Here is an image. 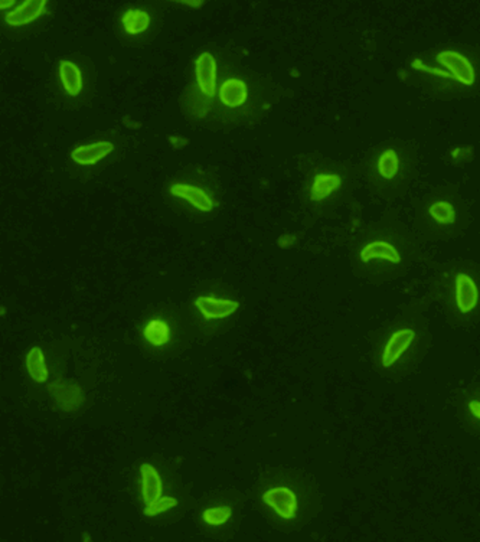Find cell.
<instances>
[{"label":"cell","instance_id":"obj_26","mask_svg":"<svg viewBox=\"0 0 480 542\" xmlns=\"http://www.w3.org/2000/svg\"><path fill=\"white\" fill-rule=\"evenodd\" d=\"M11 5H13V2H6V4L4 2V4H2V8H8V6H11Z\"/></svg>","mask_w":480,"mask_h":542},{"label":"cell","instance_id":"obj_1","mask_svg":"<svg viewBox=\"0 0 480 542\" xmlns=\"http://www.w3.org/2000/svg\"><path fill=\"white\" fill-rule=\"evenodd\" d=\"M437 61L449 71L453 80H457L464 86H473L476 79L474 68L464 55L456 51H443L437 55Z\"/></svg>","mask_w":480,"mask_h":542},{"label":"cell","instance_id":"obj_15","mask_svg":"<svg viewBox=\"0 0 480 542\" xmlns=\"http://www.w3.org/2000/svg\"><path fill=\"white\" fill-rule=\"evenodd\" d=\"M341 183L342 179L338 175H317L310 190V197L313 201H322L326 197H329L332 192H335L341 186Z\"/></svg>","mask_w":480,"mask_h":542},{"label":"cell","instance_id":"obj_19","mask_svg":"<svg viewBox=\"0 0 480 542\" xmlns=\"http://www.w3.org/2000/svg\"><path fill=\"white\" fill-rule=\"evenodd\" d=\"M399 169V159L394 149H387L378 159V172L385 179H392Z\"/></svg>","mask_w":480,"mask_h":542},{"label":"cell","instance_id":"obj_12","mask_svg":"<svg viewBox=\"0 0 480 542\" xmlns=\"http://www.w3.org/2000/svg\"><path fill=\"white\" fill-rule=\"evenodd\" d=\"M372 258H382V260H388L394 264L401 261V257H399V253L398 250L389 244V243H385V241H375V243H371V244H367L362 251H361V260L364 263H370Z\"/></svg>","mask_w":480,"mask_h":542},{"label":"cell","instance_id":"obj_13","mask_svg":"<svg viewBox=\"0 0 480 542\" xmlns=\"http://www.w3.org/2000/svg\"><path fill=\"white\" fill-rule=\"evenodd\" d=\"M221 101L228 107H239L247 100V86L241 80H228L219 91Z\"/></svg>","mask_w":480,"mask_h":542},{"label":"cell","instance_id":"obj_23","mask_svg":"<svg viewBox=\"0 0 480 542\" xmlns=\"http://www.w3.org/2000/svg\"><path fill=\"white\" fill-rule=\"evenodd\" d=\"M411 67L416 68V69H420V71H424V72L437 75V76H445V79H453V76H452L447 71H442V69H437V68H430V67H427V65H425L423 61H420V59H414L413 64H411Z\"/></svg>","mask_w":480,"mask_h":542},{"label":"cell","instance_id":"obj_25","mask_svg":"<svg viewBox=\"0 0 480 542\" xmlns=\"http://www.w3.org/2000/svg\"><path fill=\"white\" fill-rule=\"evenodd\" d=\"M83 538H84V542H91V538H90V534H88V532H84V534H83Z\"/></svg>","mask_w":480,"mask_h":542},{"label":"cell","instance_id":"obj_8","mask_svg":"<svg viewBox=\"0 0 480 542\" xmlns=\"http://www.w3.org/2000/svg\"><path fill=\"white\" fill-rule=\"evenodd\" d=\"M114 146L110 142H98L87 146H79L72 153L71 158L78 165H94L103 158H105Z\"/></svg>","mask_w":480,"mask_h":542},{"label":"cell","instance_id":"obj_18","mask_svg":"<svg viewBox=\"0 0 480 542\" xmlns=\"http://www.w3.org/2000/svg\"><path fill=\"white\" fill-rule=\"evenodd\" d=\"M150 18L146 12L143 11H129L123 16V25L127 33L130 35H137L144 32L149 28Z\"/></svg>","mask_w":480,"mask_h":542},{"label":"cell","instance_id":"obj_3","mask_svg":"<svg viewBox=\"0 0 480 542\" xmlns=\"http://www.w3.org/2000/svg\"><path fill=\"white\" fill-rule=\"evenodd\" d=\"M195 306L199 309V312L202 313L205 319H222L231 316L236 309H238V301L232 300H221V299H214V297H198L195 300Z\"/></svg>","mask_w":480,"mask_h":542},{"label":"cell","instance_id":"obj_4","mask_svg":"<svg viewBox=\"0 0 480 542\" xmlns=\"http://www.w3.org/2000/svg\"><path fill=\"white\" fill-rule=\"evenodd\" d=\"M50 391L52 393L57 404L65 411H72L78 408L84 401L83 391L76 384L55 382L50 385Z\"/></svg>","mask_w":480,"mask_h":542},{"label":"cell","instance_id":"obj_21","mask_svg":"<svg viewBox=\"0 0 480 542\" xmlns=\"http://www.w3.org/2000/svg\"><path fill=\"white\" fill-rule=\"evenodd\" d=\"M178 505V500L171 496H162L152 502L150 505H146L144 508V515L146 517H156L162 512H166L168 509H172Z\"/></svg>","mask_w":480,"mask_h":542},{"label":"cell","instance_id":"obj_24","mask_svg":"<svg viewBox=\"0 0 480 542\" xmlns=\"http://www.w3.org/2000/svg\"><path fill=\"white\" fill-rule=\"evenodd\" d=\"M469 410H470V413L474 417H477L480 420V403L479 401H470L469 403Z\"/></svg>","mask_w":480,"mask_h":542},{"label":"cell","instance_id":"obj_10","mask_svg":"<svg viewBox=\"0 0 480 542\" xmlns=\"http://www.w3.org/2000/svg\"><path fill=\"white\" fill-rule=\"evenodd\" d=\"M45 5V0H30V2H25L22 6L6 15V22L11 26L26 25L42 15Z\"/></svg>","mask_w":480,"mask_h":542},{"label":"cell","instance_id":"obj_9","mask_svg":"<svg viewBox=\"0 0 480 542\" xmlns=\"http://www.w3.org/2000/svg\"><path fill=\"white\" fill-rule=\"evenodd\" d=\"M142 475V493L146 505H150L156 499L162 497V480L157 471L149 463H143L140 466Z\"/></svg>","mask_w":480,"mask_h":542},{"label":"cell","instance_id":"obj_14","mask_svg":"<svg viewBox=\"0 0 480 542\" xmlns=\"http://www.w3.org/2000/svg\"><path fill=\"white\" fill-rule=\"evenodd\" d=\"M59 75L61 81L64 84V88L69 96L79 94L83 88V76L79 68L71 62V61H61L59 62Z\"/></svg>","mask_w":480,"mask_h":542},{"label":"cell","instance_id":"obj_20","mask_svg":"<svg viewBox=\"0 0 480 542\" xmlns=\"http://www.w3.org/2000/svg\"><path fill=\"white\" fill-rule=\"evenodd\" d=\"M431 218L438 224H453L456 219V209L450 202L438 201L434 202L428 209Z\"/></svg>","mask_w":480,"mask_h":542},{"label":"cell","instance_id":"obj_11","mask_svg":"<svg viewBox=\"0 0 480 542\" xmlns=\"http://www.w3.org/2000/svg\"><path fill=\"white\" fill-rule=\"evenodd\" d=\"M171 193L175 197L183 198L185 201L190 202L193 207H196L201 211L207 212L212 209V201L210 200L207 193L199 188L189 186V185H175L171 188Z\"/></svg>","mask_w":480,"mask_h":542},{"label":"cell","instance_id":"obj_5","mask_svg":"<svg viewBox=\"0 0 480 542\" xmlns=\"http://www.w3.org/2000/svg\"><path fill=\"white\" fill-rule=\"evenodd\" d=\"M414 336H416V333L411 329H401V330L395 332L389 338V340H388V343L385 346V350H384L382 365L385 368L394 365L395 361L407 351V347L411 345Z\"/></svg>","mask_w":480,"mask_h":542},{"label":"cell","instance_id":"obj_16","mask_svg":"<svg viewBox=\"0 0 480 542\" xmlns=\"http://www.w3.org/2000/svg\"><path fill=\"white\" fill-rule=\"evenodd\" d=\"M26 369L35 382H45L48 379V369L41 347H32L26 357Z\"/></svg>","mask_w":480,"mask_h":542},{"label":"cell","instance_id":"obj_17","mask_svg":"<svg viewBox=\"0 0 480 542\" xmlns=\"http://www.w3.org/2000/svg\"><path fill=\"white\" fill-rule=\"evenodd\" d=\"M144 339L153 346H164L171 340V329L164 321H152L144 328Z\"/></svg>","mask_w":480,"mask_h":542},{"label":"cell","instance_id":"obj_6","mask_svg":"<svg viewBox=\"0 0 480 542\" xmlns=\"http://www.w3.org/2000/svg\"><path fill=\"white\" fill-rule=\"evenodd\" d=\"M196 80L199 88L208 97H212L215 93V80H217V64L211 54L205 52L196 59Z\"/></svg>","mask_w":480,"mask_h":542},{"label":"cell","instance_id":"obj_7","mask_svg":"<svg viewBox=\"0 0 480 542\" xmlns=\"http://www.w3.org/2000/svg\"><path fill=\"white\" fill-rule=\"evenodd\" d=\"M479 300V290L473 279L467 275H457L456 277V301L462 313H469L476 307Z\"/></svg>","mask_w":480,"mask_h":542},{"label":"cell","instance_id":"obj_22","mask_svg":"<svg viewBox=\"0 0 480 542\" xmlns=\"http://www.w3.org/2000/svg\"><path fill=\"white\" fill-rule=\"evenodd\" d=\"M231 515H232L231 507H218V508L205 509L202 514V518L210 525H222L231 518Z\"/></svg>","mask_w":480,"mask_h":542},{"label":"cell","instance_id":"obj_2","mask_svg":"<svg viewBox=\"0 0 480 542\" xmlns=\"http://www.w3.org/2000/svg\"><path fill=\"white\" fill-rule=\"evenodd\" d=\"M263 502L275 511L278 517L293 519L297 512V497L289 488L278 486L267 490L263 495Z\"/></svg>","mask_w":480,"mask_h":542}]
</instances>
